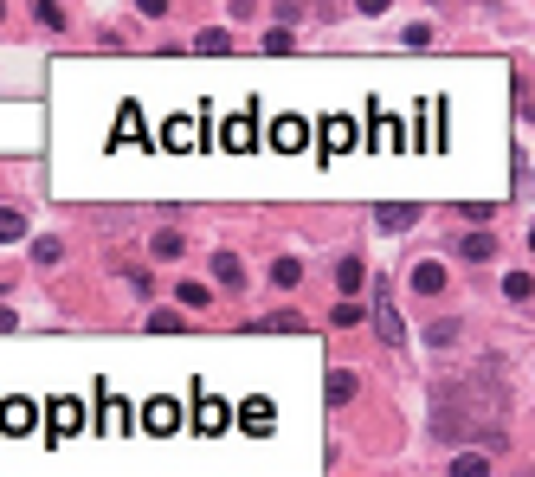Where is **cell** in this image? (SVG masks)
I'll list each match as a JSON object with an SVG mask.
<instances>
[{"label":"cell","instance_id":"obj_23","mask_svg":"<svg viewBox=\"0 0 535 477\" xmlns=\"http://www.w3.org/2000/svg\"><path fill=\"white\" fill-rule=\"evenodd\" d=\"M503 291H510V303H529V297H535V278H529V271H510Z\"/></svg>","mask_w":535,"mask_h":477},{"label":"cell","instance_id":"obj_5","mask_svg":"<svg viewBox=\"0 0 535 477\" xmlns=\"http://www.w3.org/2000/svg\"><path fill=\"white\" fill-rule=\"evenodd\" d=\"M194 432H200V439L226 432V400H213V393H200V400H194Z\"/></svg>","mask_w":535,"mask_h":477},{"label":"cell","instance_id":"obj_16","mask_svg":"<svg viewBox=\"0 0 535 477\" xmlns=\"http://www.w3.org/2000/svg\"><path fill=\"white\" fill-rule=\"evenodd\" d=\"M258 143V123L252 116H233V123H226V149H252Z\"/></svg>","mask_w":535,"mask_h":477},{"label":"cell","instance_id":"obj_18","mask_svg":"<svg viewBox=\"0 0 535 477\" xmlns=\"http://www.w3.org/2000/svg\"><path fill=\"white\" fill-rule=\"evenodd\" d=\"M148 252H156V258H181V252H187V233L162 226V233H156V245H148Z\"/></svg>","mask_w":535,"mask_h":477},{"label":"cell","instance_id":"obj_8","mask_svg":"<svg viewBox=\"0 0 535 477\" xmlns=\"http://www.w3.org/2000/svg\"><path fill=\"white\" fill-rule=\"evenodd\" d=\"M252 335H303V316L297 310H271V316L252 323Z\"/></svg>","mask_w":535,"mask_h":477},{"label":"cell","instance_id":"obj_7","mask_svg":"<svg viewBox=\"0 0 535 477\" xmlns=\"http://www.w3.org/2000/svg\"><path fill=\"white\" fill-rule=\"evenodd\" d=\"M303 143H310V123L303 116H278L271 123V149H303Z\"/></svg>","mask_w":535,"mask_h":477},{"label":"cell","instance_id":"obj_27","mask_svg":"<svg viewBox=\"0 0 535 477\" xmlns=\"http://www.w3.org/2000/svg\"><path fill=\"white\" fill-rule=\"evenodd\" d=\"M329 323H336V329H355V323H361V303H348V297H342V303H336V316H329Z\"/></svg>","mask_w":535,"mask_h":477},{"label":"cell","instance_id":"obj_1","mask_svg":"<svg viewBox=\"0 0 535 477\" xmlns=\"http://www.w3.org/2000/svg\"><path fill=\"white\" fill-rule=\"evenodd\" d=\"M503 420H510V400H503V387H490V368H478L465 381H445L432 393V426L458 445H490L503 432Z\"/></svg>","mask_w":535,"mask_h":477},{"label":"cell","instance_id":"obj_29","mask_svg":"<svg viewBox=\"0 0 535 477\" xmlns=\"http://www.w3.org/2000/svg\"><path fill=\"white\" fill-rule=\"evenodd\" d=\"M290 45H297V39H290V33H284V26H278V33H265V52H278V58H284V52H290Z\"/></svg>","mask_w":535,"mask_h":477},{"label":"cell","instance_id":"obj_26","mask_svg":"<svg viewBox=\"0 0 535 477\" xmlns=\"http://www.w3.org/2000/svg\"><path fill=\"white\" fill-rule=\"evenodd\" d=\"M148 329H156V335H181V316H175V310H156V316H148Z\"/></svg>","mask_w":535,"mask_h":477},{"label":"cell","instance_id":"obj_3","mask_svg":"<svg viewBox=\"0 0 535 477\" xmlns=\"http://www.w3.org/2000/svg\"><path fill=\"white\" fill-rule=\"evenodd\" d=\"M233 420H239V432H246V439H271V426H278V406H271L265 393H252Z\"/></svg>","mask_w":535,"mask_h":477},{"label":"cell","instance_id":"obj_6","mask_svg":"<svg viewBox=\"0 0 535 477\" xmlns=\"http://www.w3.org/2000/svg\"><path fill=\"white\" fill-rule=\"evenodd\" d=\"M33 426H39V406H33V400H7V406H0V432L20 439V432H33Z\"/></svg>","mask_w":535,"mask_h":477},{"label":"cell","instance_id":"obj_19","mask_svg":"<svg viewBox=\"0 0 535 477\" xmlns=\"http://www.w3.org/2000/svg\"><path fill=\"white\" fill-rule=\"evenodd\" d=\"M175 303H181V310H207V303H213V291L187 278V284H175Z\"/></svg>","mask_w":535,"mask_h":477},{"label":"cell","instance_id":"obj_25","mask_svg":"<svg viewBox=\"0 0 535 477\" xmlns=\"http://www.w3.org/2000/svg\"><path fill=\"white\" fill-rule=\"evenodd\" d=\"M104 426H110V432L129 426V413H123V400H116V393H104Z\"/></svg>","mask_w":535,"mask_h":477},{"label":"cell","instance_id":"obj_20","mask_svg":"<svg viewBox=\"0 0 535 477\" xmlns=\"http://www.w3.org/2000/svg\"><path fill=\"white\" fill-rule=\"evenodd\" d=\"M14 239H26V214L20 207H0V245H14Z\"/></svg>","mask_w":535,"mask_h":477},{"label":"cell","instance_id":"obj_21","mask_svg":"<svg viewBox=\"0 0 535 477\" xmlns=\"http://www.w3.org/2000/svg\"><path fill=\"white\" fill-rule=\"evenodd\" d=\"M162 143H168V149H194V123H187V116H168Z\"/></svg>","mask_w":535,"mask_h":477},{"label":"cell","instance_id":"obj_13","mask_svg":"<svg viewBox=\"0 0 535 477\" xmlns=\"http://www.w3.org/2000/svg\"><path fill=\"white\" fill-rule=\"evenodd\" d=\"M361 284H368V264H361V258H342V264H336V291H348V303H355Z\"/></svg>","mask_w":535,"mask_h":477},{"label":"cell","instance_id":"obj_11","mask_svg":"<svg viewBox=\"0 0 535 477\" xmlns=\"http://www.w3.org/2000/svg\"><path fill=\"white\" fill-rule=\"evenodd\" d=\"M413 291H419V297H439V291H445V264H439V258L413 264Z\"/></svg>","mask_w":535,"mask_h":477},{"label":"cell","instance_id":"obj_14","mask_svg":"<svg viewBox=\"0 0 535 477\" xmlns=\"http://www.w3.org/2000/svg\"><path fill=\"white\" fill-rule=\"evenodd\" d=\"M458 258L484 264V258H497V239H490V233H465V239H458Z\"/></svg>","mask_w":535,"mask_h":477},{"label":"cell","instance_id":"obj_2","mask_svg":"<svg viewBox=\"0 0 535 477\" xmlns=\"http://www.w3.org/2000/svg\"><path fill=\"white\" fill-rule=\"evenodd\" d=\"M374 329H380V343H407V323H400V303H394V284H374Z\"/></svg>","mask_w":535,"mask_h":477},{"label":"cell","instance_id":"obj_22","mask_svg":"<svg viewBox=\"0 0 535 477\" xmlns=\"http://www.w3.org/2000/svg\"><path fill=\"white\" fill-rule=\"evenodd\" d=\"M271 284H278V291H297V284H303V264H297V258H278V264H271Z\"/></svg>","mask_w":535,"mask_h":477},{"label":"cell","instance_id":"obj_9","mask_svg":"<svg viewBox=\"0 0 535 477\" xmlns=\"http://www.w3.org/2000/svg\"><path fill=\"white\" fill-rule=\"evenodd\" d=\"M78 426H85V406H78V400H58V406H52V439H71Z\"/></svg>","mask_w":535,"mask_h":477},{"label":"cell","instance_id":"obj_30","mask_svg":"<svg viewBox=\"0 0 535 477\" xmlns=\"http://www.w3.org/2000/svg\"><path fill=\"white\" fill-rule=\"evenodd\" d=\"M529 252H535V226H529Z\"/></svg>","mask_w":535,"mask_h":477},{"label":"cell","instance_id":"obj_17","mask_svg":"<svg viewBox=\"0 0 535 477\" xmlns=\"http://www.w3.org/2000/svg\"><path fill=\"white\" fill-rule=\"evenodd\" d=\"M451 477H490V458L484 452H458L451 458Z\"/></svg>","mask_w":535,"mask_h":477},{"label":"cell","instance_id":"obj_4","mask_svg":"<svg viewBox=\"0 0 535 477\" xmlns=\"http://www.w3.org/2000/svg\"><path fill=\"white\" fill-rule=\"evenodd\" d=\"M142 432H156V439L181 432V400H148L142 406Z\"/></svg>","mask_w":535,"mask_h":477},{"label":"cell","instance_id":"obj_10","mask_svg":"<svg viewBox=\"0 0 535 477\" xmlns=\"http://www.w3.org/2000/svg\"><path fill=\"white\" fill-rule=\"evenodd\" d=\"M413 220H419V207H407V200H400V207H374V226L380 233H407Z\"/></svg>","mask_w":535,"mask_h":477},{"label":"cell","instance_id":"obj_12","mask_svg":"<svg viewBox=\"0 0 535 477\" xmlns=\"http://www.w3.org/2000/svg\"><path fill=\"white\" fill-rule=\"evenodd\" d=\"M213 278H219L226 291H239V284H246V258H239V252H219V258H213Z\"/></svg>","mask_w":535,"mask_h":477},{"label":"cell","instance_id":"obj_15","mask_svg":"<svg viewBox=\"0 0 535 477\" xmlns=\"http://www.w3.org/2000/svg\"><path fill=\"white\" fill-rule=\"evenodd\" d=\"M323 393H329V406H348V400H355V374H348V368H329Z\"/></svg>","mask_w":535,"mask_h":477},{"label":"cell","instance_id":"obj_24","mask_svg":"<svg viewBox=\"0 0 535 477\" xmlns=\"http://www.w3.org/2000/svg\"><path fill=\"white\" fill-rule=\"evenodd\" d=\"M110 143H116V149H123V143H142V135H136V110L116 116V135H110Z\"/></svg>","mask_w":535,"mask_h":477},{"label":"cell","instance_id":"obj_28","mask_svg":"<svg viewBox=\"0 0 535 477\" xmlns=\"http://www.w3.org/2000/svg\"><path fill=\"white\" fill-rule=\"evenodd\" d=\"M407 45H413V52H426V45H432V26H426V20H419V26H407Z\"/></svg>","mask_w":535,"mask_h":477}]
</instances>
